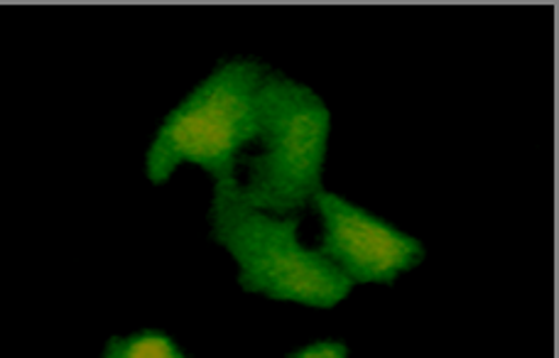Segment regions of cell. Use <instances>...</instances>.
Listing matches in <instances>:
<instances>
[{
  "label": "cell",
  "instance_id": "obj_2",
  "mask_svg": "<svg viewBox=\"0 0 559 358\" xmlns=\"http://www.w3.org/2000/svg\"><path fill=\"white\" fill-rule=\"evenodd\" d=\"M238 187H214L212 236L234 255L243 290L322 310L342 302L354 283L322 253L299 243L297 218L258 212Z\"/></svg>",
  "mask_w": 559,
  "mask_h": 358
},
{
  "label": "cell",
  "instance_id": "obj_5",
  "mask_svg": "<svg viewBox=\"0 0 559 358\" xmlns=\"http://www.w3.org/2000/svg\"><path fill=\"white\" fill-rule=\"evenodd\" d=\"M102 358H187L177 344L163 332H138L131 336H114Z\"/></svg>",
  "mask_w": 559,
  "mask_h": 358
},
{
  "label": "cell",
  "instance_id": "obj_3",
  "mask_svg": "<svg viewBox=\"0 0 559 358\" xmlns=\"http://www.w3.org/2000/svg\"><path fill=\"white\" fill-rule=\"evenodd\" d=\"M261 155L246 157L248 182L241 199L267 214H289L322 192V167L329 138V108L312 88L267 74L258 96Z\"/></svg>",
  "mask_w": 559,
  "mask_h": 358
},
{
  "label": "cell",
  "instance_id": "obj_6",
  "mask_svg": "<svg viewBox=\"0 0 559 358\" xmlns=\"http://www.w3.org/2000/svg\"><path fill=\"white\" fill-rule=\"evenodd\" d=\"M289 358H348V351H346V346L338 342H319V344L307 346V349L297 351Z\"/></svg>",
  "mask_w": 559,
  "mask_h": 358
},
{
  "label": "cell",
  "instance_id": "obj_4",
  "mask_svg": "<svg viewBox=\"0 0 559 358\" xmlns=\"http://www.w3.org/2000/svg\"><path fill=\"white\" fill-rule=\"evenodd\" d=\"M312 202L324 222L319 253L352 283L388 285L423 263L425 251L417 238L397 231L366 208L329 192H317Z\"/></svg>",
  "mask_w": 559,
  "mask_h": 358
},
{
  "label": "cell",
  "instance_id": "obj_1",
  "mask_svg": "<svg viewBox=\"0 0 559 358\" xmlns=\"http://www.w3.org/2000/svg\"><path fill=\"white\" fill-rule=\"evenodd\" d=\"M265 76L263 64L231 59L204 79L159 126L145 157L150 182L163 184L189 163L204 167L216 184H236L241 151L261 133L258 96Z\"/></svg>",
  "mask_w": 559,
  "mask_h": 358
}]
</instances>
